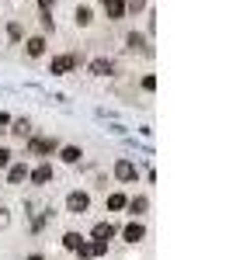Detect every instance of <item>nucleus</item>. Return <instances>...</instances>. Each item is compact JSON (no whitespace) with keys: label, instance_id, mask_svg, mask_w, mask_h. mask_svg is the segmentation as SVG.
<instances>
[{"label":"nucleus","instance_id":"1","mask_svg":"<svg viewBox=\"0 0 250 260\" xmlns=\"http://www.w3.org/2000/svg\"><path fill=\"white\" fill-rule=\"evenodd\" d=\"M87 208H90V194H87V191H70L66 212H70V215H87Z\"/></svg>","mask_w":250,"mask_h":260},{"label":"nucleus","instance_id":"2","mask_svg":"<svg viewBox=\"0 0 250 260\" xmlns=\"http://www.w3.org/2000/svg\"><path fill=\"white\" fill-rule=\"evenodd\" d=\"M87 73H94V77H115V73H118V66H115V59H104V56H98V59L87 62Z\"/></svg>","mask_w":250,"mask_h":260},{"label":"nucleus","instance_id":"3","mask_svg":"<svg viewBox=\"0 0 250 260\" xmlns=\"http://www.w3.org/2000/svg\"><path fill=\"white\" fill-rule=\"evenodd\" d=\"M56 149H59V142H56V139H35V136L28 139V153H39V156H49V153H56Z\"/></svg>","mask_w":250,"mask_h":260},{"label":"nucleus","instance_id":"4","mask_svg":"<svg viewBox=\"0 0 250 260\" xmlns=\"http://www.w3.org/2000/svg\"><path fill=\"white\" fill-rule=\"evenodd\" d=\"M115 222H98L94 225V233H90V240H101V243H108V240H115Z\"/></svg>","mask_w":250,"mask_h":260},{"label":"nucleus","instance_id":"5","mask_svg":"<svg viewBox=\"0 0 250 260\" xmlns=\"http://www.w3.org/2000/svg\"><path fill=\"white\" fill-rule=\"evenodd\" d=\"M122 236H125V243H143V240H146L143 222H129V225L122 229Z\"/></svg>","mask_w":250,"mask_h":260},{"label":"nucleus","instance_id":"6","mask_svg":"<svg viewBox=\"0 0 250 260\" xmlns=\"http://www.w3.org/2000/svg\"><path fill=\"white\" fill-rule=\"evenodd\" d=\"M28 177H32V184H49L52 180V167L49 163H39L35 170H28Z\"/></svg>","mask_w":250,"mask_h":260},{"label":"nucleus","instance_id":"7","mask_svg":"<svg viewBox=\"0 0 250 260\" xmlns=\"http://www.w3.org/2000/svg\"><path fill=\"white\" fill-rule=\"evenodd\" d=\"M77 62H80L77 56H56V59H52V73H70Z\"/></svg>","mask_w":250,"mask_h":260},{"label":"nucleus","instance_id":"8","mask_svg":"<svg viewBox=\"0 0 250 260\" xmlns=\"http://www.w3.org/2000/svg\"><path fill=\"white\" fill-rule=\"evenodd\" d=\"M115 177H118V180H136L139 174H136V167H132L129 160H118V163H115Z\"/></svg>","mask_w":250,"mask_h":260},{"label":"nucleus","instance_id":"9","mask_svg":"<svg viewBox=\"0 0 250 260\" xmlns=\"http://www.w3.org/2000/svg\"><path fill=\"white\" fill-rule=\"evenodd\" d=\"M104 7H108V18H111V21H122L125 18V0H104Z\"/></svg>","mask_w":250,"mask_h":260},{"label":"nucleus","instance_id":"10","mask_svg":"<svg viewBox=\"0 0 250 260\" xmlns=\"http://www.w3.org/2000/svg\"><path fill=\"white\" fill-rule=\"evenodd\" d=\"M80 156H83L80 146H63V149H59V160L63 163H80Z\"/></svg>","mask_w":250,"mask_h":260},{"label":"nucleus","instance_id":"11","mask_svg":"<svg viewBox=\"0 0 250 260\" xmlns=\"http://www.w3.org/2000/svg\"><path fill=\"white\" fill-rule=\"evenodd\" d=\"M24 52H28L32 59L42 56V52H45V39H39V35H35V39H28V42H24Z\"/></svg>","mask_w":250,"mask_h":260},{"label":"nucleus","instance_id":"12","mask_svg":"<svg viewBox=\"0 0 250 260\" xmlns=\"http://www.w3.org/2000/svg\"><path fill=\"white\" fill-rule=\"evenodd\" d=\"M21 180H28V167H24V163L11 167V174H7V184H21Z\"/></svg>","mask_w":250,"mask_h":260},{"label":"nucleus","instance_id":"13","mask_svg":"<svg viewBox=\"0 0 250 260\" xmlns=\"http://www.w3.org/2000/svg\"><path fill=\"white\" fill-rule=\"evenodd\" d=\"M80 243H83L80 233H66V236H63V246H66V250H73V253L80 250Z\"/></svg>","mask_w":250,"mask_h":260},{"label":"nucleus","instance_id":"14","mask_svg":"<svg viewBox=\"0 0 250 260\" xmlns=\"http://www.w3.org/2000/svg\"><path fill=\"white\" fill-rule=\"evenodd\" d=\"M125 42H129L132 52H143V49H146V39L139 35V31H129V39H125Z\"/></svg>","mask_w":250,"mask_h":260},{"label":"nucleus","instance_id":"15","mask_svg":"<svg viewBox=\"0 0 250 260\" xmlns=\"http://www.w3.org/2000/svg\"><path fill=\"white\" fill-rule=\"evenodd\" d=\"M125 205L132 208V215H143L146 208H149V201H146V198H132V201H125Z\"/></svg>","mask_w":250,"mask_h":260},{"label":"nucleus","instance_id":"16","mask_svg":"<svg viewBox=\"0 0 250 260\" xmlns=\"http://www.w3.org/2000/svg\"><path fill=\"white\" fill-rule=\"evenodd\" d=\"M11 125H14V128H11V132H18V136H28V132H32V121H24V118H11Z\"/></svg>","mask_w":250,"mask_h":260},{"label":"nucleus","instance_id":"17","mask_svg":"<svg viewBox=\"0 0 250 260\" xmlns=\"http://www.w3.org/2000/svg\"><path fill=\"white\" fill-rule=\"evenodd\" d=\"M90 18H94V11H90V7H77V24H83V28H87V24H90Z\"/></svg>","mask_w":250,"mask_h":260},{"label":"nucleus","instance_id":"18","mask_svg":"<svg viewBox=\"0 0 250 260\" xmlns=\"http://www.w3.org/2000/svg\"><path fill=\"white\" fill-rule=\"evenodd\" d=\"M125 208V194H108V212H118Z\"/></svg>","mask_w":250,"mask_h":260},{"label":"nucleus","instance_id":"19","mask_svg":"<svg viewBox=\"0 0 250 260\" xmlns=\"http://www.w3.org/2000/svg\"><path fill=\"white\" fill-rule=\"evenodd\" d=\"M143 7H146V0H125V14H129V11H132V14H139Z\"/></svg>","mask_w":250,"mask_h":260},{"label":"nucleus","instance_id":"20","mask_svg":"<svg viewBox=\"0 0 250 260\" xmlns=\"http://www.w3.org/2000/svg\"><path fill=\"white\" fill-rule=\"evenodd\" d=\"M42 28H45V31H52V28H56V21H52L49 11H42Z\"/></svg>","mask_w":250,"mask_h":260},{"label":"nucleus","instance_id":"21","mask_svg":"<svg viewBox=\"0 0 250 260\" xmlns=\"http://www.w3.org/2000/svg\"><path fill=\"white\" fill-rule=\"evenodd\" d=\"M7 163H11V149H7V146H4V149H0V170H4V167H7Z\"/></svg>","mask_w":250,"mask_h":260},{"label":"nucleus","instance_id":"22","mask_svg":"<svg viewBox=\"0 0 250 260\" xmlns=\"http://www.w3.org/2000/svg\"><path fill=\"white\" fill-rule=\"evenodd\" d=\"M7 125H11V115H7V111H0V132H4Z\"/></svg>","mask_w":250,"mask_h":260},{"label":"nucleus","instance_id":"23","mask_svg":"<svg viewBox=\"0 0 250 260\" xmlns=\"http://www.w3.org/2000/svg\"><path fill=\"white\" fill-rule=\"evenodd\" d=\"M52 4H56V0H39V7H42V11H52Z\"/></svg>","mask_w":250,"mask_h":260},{"label":"nucleus","instance_id":"24","mask_svg":"<svg viewBox=\"0 0 250 260\" xmlns=\"http://www.w3.org/2000/svg\"><path fill=\"white\" fill-rule=\"evenodd\" d=\"M0 225H7V212L4 208H0Z\"/></svg>","mask_w":250,"mask_h":260},{"label":"nucleus","instance_id":"25","mask_svg":"<svg viewBox=\"0 0 250 260\" xmlns=\"http://www.w3.org/2000/svg\"><path fill=\"white\" fill-rule=\"evenodd\" d=\"M28 260H42V253H35V257H28Z\"/></svg>","mask_w":250,"mask_h":260}]
</instances>
